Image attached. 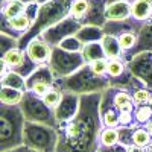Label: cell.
Wrapping results in <instances>:
<instances>
[{"label": "cell", "mask_w": 152, "mask_h": 152, "mask_svg": "<svg viewBox=\"0 0 152 152\" xmlns=\"http://www.w3.org/2000/svg\"><path fill=\"white\" fill-rule=\"evenodd\" d=\"M104 93V91H102ZM102 93L82 94L76 114L67 122L58 123L56 152H97L100 148Z\"/></svg>", "instance_id": "6da1fadb"}, {"label": "cell", "mask_w": 152, "mask_h": 152, "mask_svg": "<svg viewBox=\"0 0 152 152\" xmlns=\"http://www.w3.org/2000/svg\"><path fill=\"white\" fill-rule=\"evenodd\" d=\"M73 0H49V2L40 5L38 15L31 26V29L20 38V49L28 46L34 38L40 37L49 28L55 26L56 23L62 21L64 18L70 17V6Z\"/></svg>", "instance_id": "7a4b0ae2"}, {"label": "cell", "mask_w": 152, "mask_h": 152, "mask_svg": "<svg viewBox=\"0 0 152 152\" xmlns=\"http://www.w3.org/2000/svg\"><path fill=\"white\" fill-rule=\"evenodd\" d=\"M55 88L61 90L62 93H73V94H91V93H102L111 87V79L102 78L93 73L90 64L82 66L78 72L62 79H56L53 84Z\"/></svg>", "instance_id": "3957f363"}, {"label": "cell", "mask_w": 152, "mask_h": 152, "mask_svg": "<svg viewBox=\"0 0 152 152\" xmlns=\"http://www.w3.org/2000/svg\"><path fill=\"white\" fill-rule=\"evenodd\" d=\"M24 123L26 119L20 105L0 107V152L23 145Z\"/></svg>", "instance_id": "277c9868"}, {"label": "cell", "mask_w": 152, "mask_h": 152, "mask_svg": "<svg viewBox=\"0 0 152 152\" xmlns=\"http://www.w3.org/2000/svg\"><path fill=\"white\" fill-rule=\"evenodd\" d=\"M23 145L40 152H56L58 131L49 125L26 122L23 131Z\"/></svg>", "instance_id": "5b68a950"}, {"label": "cell", "mask_w": 152, "mask_h": 152, "mask_svg": "<svg viewBox=\"0 0 152 152\" xmlns=\"http://www.w3.org/2000/svg\"><path fill=\"white\" fill-rule=\"evenodd\" d=\"M20 108L24 114L26 122H34V123H43L56 128V117H55V110L49 108L44 102L43 97L37 96L32 91H24L23 99L20 102Z\"/></svg>", "instance_id": "8992f818"}, {"label": "cell", "mask_w": 152, "mask_h": 152, "mask_svg": "<svg viewBox=\"0 0 152 152\" xmlns=\"http://www.w3.org/2000/svg\"><path fill=\"white\" fill-rule=\"evenodd\" d=\"M87 62L82 52H69L61 47H53L52 58L49 61V67L52 70L55 79H62L78 72Z\"/></svg>", "instance_id": "52a82bcc"}, {"label": "cell", "mask_w": 152, "mask_h": 152, "mask_svg": "<svg viewBox=\"0 0 152 152\" xmlns=\"http://www.w3.org/2000/svg\"><path fill=\"white\" fill-rule=\"evenodd\" d=\"M81 28H82V24L79 21H76L72 17H67V18H64L62 21L56 23L55 26L49 28L40 37L43 38L47 44L52 46V47H58L62 41L66 40V38L73 37V35L78 34L81 31Z\"/></svg>", "instance_id": "ba28073f"}, {"label": "cell", "mask_w": 152, "mask_h": 152, "mask_svg": "<svg viewBox=\"0 0 152 152\" xmlns=\"http://www.w3.org/2000/svg\"><path fill=\"white\" fill-rule=\"evenodd\" d=\"M128 69L134 78L140 81L145 88L152 90V52H143L132 56L128 62Z\"/></svg>", "instance_id": "9c48e42d"}, {"label": "cell", "mask_w": 152, "mask_h": 152, "mask_svg": "<svg viewBox=\"0 0 152 152\" xmlns=\"http://www.w3.org/2000/svg\"><path fill=\"white\" fill-rule=\"evenodd\" d=\"M143 52H152V18L140 24V28L137 31L135 47L129 53H126L122 59L125 62H128L132 56H135L138 53H143Z\"/></svg>", "instance_id": "30bf717a"}, {"label": "cell", "mask_w": 152, "mask_h": 152, "mask_svg": "<svg viewBox=\"0 0 152 152\" xmlns=\"http://www.w3.org/2000/svg\"><path fill=\"white\" fill-rule=\"evenodd\" d=\"M24 50H26L28 56L32 59V62H35L37 66H47L50 58H52L53 47L47 44L41 37H37L26 46Z\"/></svg>", "instance_id": "8fae6325"}, {"label": "cell", "mask_w": 152, "mask_h": 152, "mask_svg": "<svg viewBox=\"0 0 152 152\" xmlns=\"http://www.w3.org/2000/svg\"><path fill=\"white\" fill-rule=\"evenodd\" d=\"M79 102H81V96L73 94V93H64L61 104L55 108L56 122H58V123H62V122L70 120L75 114H76V111H78ZM56 126H58V125H56Z\"/></svg>", "instance_id": "7c38bea8"}, {"label": "cell", "mask_w": 152, "mask_h": 152, "mask_svg": "<svg viewBox=\"0 0 152 152\" xmlns=\"http://www.w3.org/2000/svg\"><path fill=\"white\" fill-rule=\"evenodd\" d=\"M107 21H125L131 18V5L128 0L123 2H114L107 5L105 9Z\"/></svg>", "instance_id": "4fadbf2b"}, {"label": "cell", "mask_w": 152, "mask_h": 152, "mask_svg": "<svg viewBox=\"0 0 152 152\" xmlns=\"http://www.w3.org/2000/svg\"><path fill=\"white\" fill-rule=\"evenodd\" d=\"M131 18L137 23H145L152 18V2L151 0H132L131 2Z\"/></svg>", "instance_id": "5bb4252c"}, {"label": "cell", "mask_w": 152, "mask_h": 152, "mask_svg": "<svg viewBox=\"0 0 152 152\" xmlns=\"http://www.w3.org/2000/svg\"><path fill=\"white\" fill-rule=\"evenodd\" d=\"M100 44H102V47H104V52H105L107 59H122L123 50L120 47V43H119L117 37L105 35L104 34L102 40H100Z\"/></svg>", "instance_id": "9a60e30c"}, {"label": "cell", "mask_w": 152, "mask_h": 152, "mask_svg": "<svg viewBox=\"0 0 152 152\" xmlns=\"http://www.w3.org/2000/svg\"><path fill=\"white\" fill-rule=\"evenodd\" d=\"M55 76L52 73V70H50L49 64L47 66H40L38 67L29 78L26 79V88L28 90H31V88L38 84V82H46V84H50V85H53L55 84Z\"/></svg>", "instance_id": "2e32d148"}, {"label": "cell", "mask_w": 152, "mask_h": 152, "mask_svg": "<svg viewBox=\"0 0 152 152\" xmlns=\"http://www.w3.org/2000/svg\"><path fill=\"white\" fill-rule=\"evenodd\" d=\"M104 37V31L102 28H97V26H82L81 31L76 34V38L85 46L88 43H96L100 41Z\"/></svg>", "instance_id": "e0dca14e"}, {"label": "cell", "mask_w": 152, "mask_h": 152, "mask_svg": "<svg viewBox=\"0 0 152 152\" xmlns=\"http://www.w3.org/2000/svg\"><path fill=\"white\" fill-rule=\"evenodd\" d=\"M28 5L20 2V0H3V5H2V14L3 18L11 20L20 14H24L26 12Z\"/></svg>", "instance_id": "ac0fdd59"}, {"label": "cell", "mask_w": 152, "mask_h": 152, "mask_svg": "<svg viewBox=\"0 0 152 152\" xmlns=\"http://www.w3.org/2000/svg\"><path fill=\"white\" fill-rule=\"evenodd\" d=\"M2 87H11L20 91H28L26 88V78L14 70H9L5 76H2Z\"/></svg>", "instance_id": "d6986e66"}, {"label": "cell", "mask_w": 152, "mask_h": 152, "mask_svg": "<svg viewBox=\"0 0 152 152\" xmlns=\"http://www.w3.org/2000/svg\"><path fill=\"white\" fill-rule=\"evenodd\" d=\"M82 56H84L85 62H93V61L100 59V58H107V56H105V52H104V47H102V44H100V41L85 44L84 49H82Z\"/></svg>", "instance_id": "ffe728a7"}, {"label": "cell", "mask_w": 152, "mask_h": 152, "mask_svg": "<svg viewBox=\"0 0 152 152\" xmlns=\"http://www.w3.org/2000/svg\"><path fill=\"white\" fill-rule=\"evenodd\" d=\"M23 94L24 91L15 90V88H11V87H2L0 102H2V105H20Z\"/></svg>", "instance_id": "44dd1931"}, {"label": "cell", "mask_w": 152, "mask_h": 152, "mask_svg": "<svg viewBox=\"0 0 152 152\" xmlns=\"http://www.w3.org/2000/svg\"><path fill=\"white\" fill-rule=\"evenodd\" d=\"M88 11H90V0H73L70 6V17L81 23Z\"/></svg>", "instance_id": "7402d4cb"}, {"label": "cell", "mask_w": 152, "mask_h": 152, "mask_svg": "<svg viewBox=\"0 0 152 152\" xmlns=\"http://www.w3.org/2000/svg\"><path fill=\"white\" fill-rule=\"evenodd\" d=\"M120 143V132L119 129L116 128H105L100 132V146H105V148H110V146H114Z\"/></svg>", "instance_id": "603a6c76"}, {"label": "cell", "mask_w": 152, "mask_h": 152, "mask_svg": "<svg viewBox=\"0 0 152 152\" xmlns=\"http://www.w3.org/2000/svg\"><path fill=\"white\" fill-rule=\"evenodd\" d=\"M152 143V134L148 128H135L134 135H132V145L140 146V148H148Z\"/></svg>", "instance_id": "cb8c5ba5"}, {"label": "cell", "mask_w": 152, "mask_h": 152, "mask_svg": "<svg viewBox=\"0 0 152 152\" xmlns=\"http://www.w3.org/2000/svg\"><path fill=\"white\" fill-rule=\"evenodd\" d=\"M119 116L120 113L116 108H107L104 111H100V117H102V123L105 128H116L117 125H120Z\"/></svg>", "instance_id": "d4e9b609"}, {"label": "cell", "mask_w": 152, "mask_h": 152, "mask_svg": "<svg viewBox=\"0 0 152 152\" xmlns=\"http://www.w3.org/2000/svg\"><path fill=\"white\" fill-rule=\"evenodd\" d=\"M119 38V43H120V47L123 50V56L126 53H129L131 50L135 47V43H137V34L135 32H125L122 35L117 37ZM122 56V58H123Z\"/></svg>", "instance_id": "484cf974"}, {"label": "cell", "mask_w": 152, "mask_h": 152, "mask_svg": "<svg viewBox=\"0 0 152 152\" xmlns=\"http://www.w3.org/2000/svg\"><path fill=\"white\" fill-rule=\"evenodd\" d=\"M62 96H64V93H62L61 90H58V88L52 87V88L49 90V93L43 96V102H44V104H46L49 108L55 110V108H56V107L61 104Z\"/></svg>", "instance_id": "4316f807"}, {"label": "cell", "mask_w": 152, "mask_h": 152, "mask_svg": "<svg viewBox=\"0 0 152 152\" xmlns=\"http://www.w3.org/2000/svg\"><path fill=\"white\" fill-rule=\"evenodd\" d=\"M134 119L138 125H145V123H151L152 120V107L151 105H140L137 107L135 113H134Z\"/></svg>", "instance_id": "83f0119b"}, {"label": "cell", "mask_w": 152, "mask_h": 152, "mask_svg": "<svg viewBox=\"0 0 152 152\" xmlns=\"http://www.w3.org/2000/svg\"><path fill=\"white\" fill-rule=\"evenodd\" d=\"M132 99L135 105H148L149 102H152V90L149 88H138L132 93Z\"/></svg>", "instance_id": "f1b7e54d"}, {"label": "cell", "mask_w": 152, "mask_h": 152, "mask_svg": "<svg viewBox=\"0 0 152 152\" xmlns=\"http://www.w3.org/2000/svg\"><path fill=\"white\" fill-rule=\"evenodd\" d=\"M0 38H2V56L5 55V53H8L9 50H12V49H17V47H20V44H18V38H15V37H11V35H8V34H0Z\"/></svg>", "instance_id": "f546056e"}, {"label": "cell", "mask_w": 152, "mask_h": 152, "mask_svg": "<svg viewBox=\"0 0 152 152\" xmlns=\"http://www.w3.org/2000/svg\"><path fill=\"white\" fill-rule=\"evenodd\" d=\"M58 47L64 49V50H69V52H82L84 44L78 40V38H76V35H73V37L66 38V40L62 41Z\"/></svg>", "instance_id": "4dcf8cb0"}, {"label": "cell", "mask_w": 152, "mask_h": 152, "mask_svg": "<svg viewBox=\"0 0 152 152\" xmlns=\"http://www.w3.org/2000/svg\"><path fill=\"white\" fill-rule=\"evenodd\" d=\"M93 70L94 75L97 76H102V78H107L108 76V59L107 58H100V59H96L93 62H88Z\"/></svg>", "instance_id": "1f68e13d"}, {"label": "cell", "mask_w": 152, "mask_h": 152, "mask_svg": "<svg viewBox=\"0 0 152 152\" xmlns=\"http://www.w3.org/2000/svg\"><path fill=\"white\" fill-rule=\"evenodd\" d=\"M53 85H50V84H46V82H38V84H35L31 90H28V91H32V93H35L37 96H40V97H43L44 94H47L49 93V90L52 88Z\"/></svg>", "instance_id": "d6a6232c"}, {"label": "cell", "mask_w": 152, "mask_h": 152, "mask_svg": "<svg viewBox=\"0 0 152 152\" xmlns=\"http://www.w3.org/2000/svg\"><path fill=\"white\" fill-rule=\"evenodd\" d=\"M119 122H120V126H134V114L132 113H128V111H125V113H120V116H119Z\"/></svg>", "instance_id": "836d02e7"}, {"label": "cell", "mask_w": 152, "mask_h": 152, "mask_svg": "<svg viewBox=\"0 0 152 152\" xmlns=\"http://www.w3.org/2000/svg\"><path fill=\"white\" fill-rule=\"evenodd\" d=\"M97 152H128V148H126V146H123L122 143H117V145L110 146V148L100 146Z\"/></svg>", "instance_id": "e575fe53"}, {"label": "cell", "mask_w": 152, "mask_h": 152, "mask_svg": "<svg viewBox=\"0 0 152 152\" xmlns=\"http://www.w3.org/2000/svg\"><path fill=\"white\" fill-rule=\"evenodd\" d=\"M5 152H40V151H35V149H32V148H29L26 145H21L18 148H14L11 151H5Z\"/></svg>", "instance_id": "d590c367"}, {"label": "cell", "mask_w": 152, "mask_h": 152, "mask_svg": "<svg viewBox=\"0 0 152 152\" xmlns=\"http://www.w3.org/2000/svg\"><path fill=\"white\" fill-rule=\"evenodd\" d=\"M128 152H148L145 148H140V146H135V145H131L128 146Z\"/></svg>", "instance_id": "8d00e7d4"}, {"label": "cell", "mask_w": 152, "mask_h": 152, "mask_svg": "<svg viewBox=\"0 0 152 152\" xmlns=\"http://www.w3.org/2000/svg\"><path fill=\"white\" fill-rule=\"evenodd\" d=\"M20 2H23V3H26V5H29V3H35L37 0H20Z\"/></svg>", "instance_id": "74e56055"}, {"label": "cell", "mask_w": 152, "mask_h": 152, "mask_svg": "<svg viewBox=\"0 0 152 152\" xmlns=\"http://www.w3.org/2000/svg\"><path fill=\"white\" fill-rule=\"evenodd\" d=\"M114 2H123V0H107L108 5H110V3H114Z\"/></svg>", "instance_id": "f35d334b"}, {"label": "cell", "mask_w": 152, "mask_h": 152, "mask_svg": "<svg viewBox=\"0 0 152 152\" xmlns=\"http://www.w3.org/2000/svg\"><path fill=\"white\" fill-rule=\"evenodd\" d=\"M148 152H152V143H151V145L148 146Z\"/></svg>", "instance_id": "ab89813d"}, {"label": "cell", "mask_w": 152, "mask_h": 152, "mask_svg": "<svg viewBox=\"0 0 152 152\" xmlns=\"http://www.w3.org/2000/svg\"><path fill=\"white\" fill-rule=\"evenodd\" d=\"M151 123H152V120H151Z\"/></svg>", "instance_id": "60d3db41"}, {"label": "cell", "mask_w": 152, "mask_h": 152, "mask_svg": "<svg viewBox=\"0 0 152 152\" xmlns=\"http://www.w3.org/2000/svg\"><path fill=\"white\" fill-rule=\"evenodd\" d=\"M151 2H152V0H151Z\"/></svg>", "instance_id": "b9f144b4"}]
</instances>
